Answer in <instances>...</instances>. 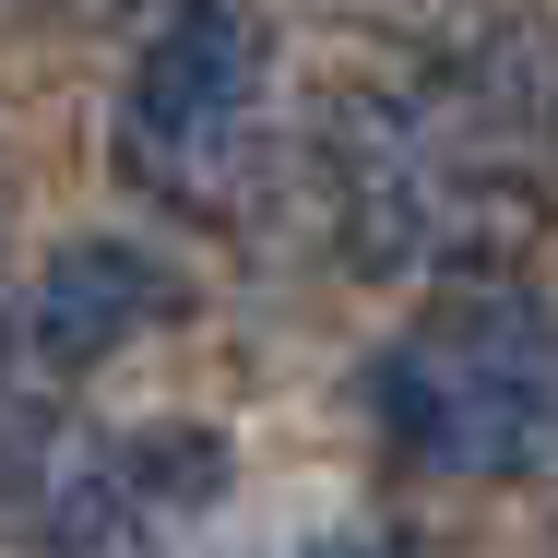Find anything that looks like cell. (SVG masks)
Wrapping results in <instances>:
<instances>
[{
  "label": "cell",
  "instance_id": "6da1fadb",
  "mask_svg": "<svg viewBox=\"0 0 558 558\" xmlns=\"http://www.w3.org/2000/svg\"><path fill=\"white\" fill-rule=\"evenodd\" d=\"M368 392H380V428L404 440V463H428V475H463V487L535 475L558 451V310L511 274L451 286L416 333L380 344Z\"/></svg>",
  "mask_w": 558,
  "mask_h": 558
},
{
  "label": "cell",
  "instance_id": "7a4b0ae2",
  "mask_svg": "<svg viewBox=\"0 0 558 558\" xmlns=\"http://www.w3.org/2000/svg\"><path fill=\"white\" fill-rule=\"evenodd\" d=\"M262 84H274L262 0H167V24L119 84V179L167 215L226 226L262 167Z\"/></svg>",
  "mask_w": 558,
  "mask_h": 558
},
{
  "label": "cell",
  "instance_id": "3957f363",
  "mask_svg": "<svg viewBox=\"0 0 558 558\" xmlns=\"http://www.w3.org/2000/svg\"><path fill=\"white\" fill-rule=\"evenodd\" d=\"M226 499L215 428H36V451L0 475V511L24 523L36 558H167L191 511Z\"/></svg>",
  "mask_w": 558,
  "mask_h": 558
},
{
  "label": "cell",
  "instance_id": "277c9868",
  "mask_svg": "<svg viewBox=\"0 0 558 558\" xmlns=\"http://www.w3.org/2000/svg\"><path fill=\"white\" fill-rule=\"evenodd\" d=\"M322 179H333V238L356 274H428L440 262V179H428L404 96H333Z\"/></svg>",
  "mask_w": 558,
  "mask_h": 558
},
{
  "label": "cell",
  "instance_id": "5b68a950",
  "mask_svg": "<svg viewBox=\"0 0 558 558\" xmlns=\"http://www.w3.org/2000/svg\"><path fill=\"white\" fill-rule=\"evenodd\" d=\"M167 322H191V274L167 250H143V238H72V250H48V274L24 298V356L36 368H108L119 344L167 333Z\"/></svg>",
  "mask_w": 558,
  "mask_h": 558
},
{
  "label": "cell",
  "instance_id": "8992f818",
  "mask_svg": "<svg viewBox=\"0 0 558 558\" xmlns=\"http://www.w3.org/2000/svg\"><path fill=\"white\" fill-rule=\"evenodd\" d=\"M36 12H48V24H131L143 0H36Z\"/></svg>",
  "mask_w": 558,
  "mask_h": 558
},
{
  "label": "cell",
  "instance_id": "52a82bcc",
  "mask_svg": "<svg viewBox=\"0 0 558 558\" xmlns=\"http://www.w3.org/2000/svg\"><path fill=\"white\" fill-rule=\"evenodd\" d=\"M310 558H404V547H392V535H322Z\"/></svg>",
  "mask_w": 558,
  "mask_h": 558
}]
</instances>
